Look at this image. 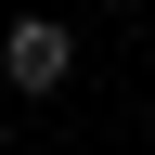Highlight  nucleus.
<instances>
[{
	"label": "nucleus",
	"instance_id": "nucleus-1",
	"mask_svg": "<svg viewBox=\"0 0 155 155\" xmlns=\"http://www.w3.org/2000/svg\"><path fill=\"white\" fill-rule=\"evenodd\" d=\"M0 78H13V91H65V78H78V39L52 26V13H26V26L0 39Z\"/></svg>",
	"mask_w": 155,
	"mask_h": 155
}]
</instances>
